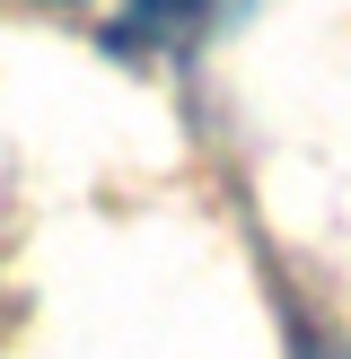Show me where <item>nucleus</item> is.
Wrapping results in <instances>:
<instances>
[{
  "label": "nucleus",
  "mask_w": 351,
  "mask_h": 359,
  "mask_svg": "<svg viewBox=\"0 0 351 359\" xmlns=\"http://www.w3.org/2000/svg\"><path fill=\"white\" fill-rule=\"evenodd\" d=\"M185 9H202V0H140V18H185Z\"/></svg>",
  "instance_id": "f257e3e1"
}]
</instances>
